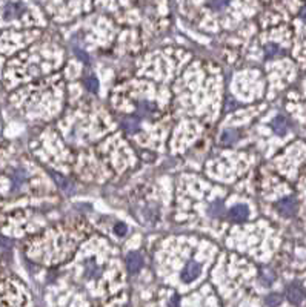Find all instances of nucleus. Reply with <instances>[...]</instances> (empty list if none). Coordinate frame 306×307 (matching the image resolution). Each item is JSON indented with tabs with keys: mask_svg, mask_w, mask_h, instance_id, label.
Returning a JSON list of instances; mask_svg holds the SVG:
<instances>
[{
	"mask_svg": "<svg viewBox=\"0 0 306 307\" xmlns=\"http://www.w3.org/2000/svg\"><path fill=\"white\" fill-rule=\"evenodd\" d=\"M276 207L283 217H293L297 212V200L294 197H285L276 204Z\"/></svg>",
	"mask_w": 306,
	"mask_h": 307,
	"instance_id": "1",
	"label": "nucleus"
},
{
	"mask_svg": "<svg viewBox=\"0 0 306 307\" xmlns=\"http://www.w3.org/2000/svg\"><path fill=\"white\" fill-rule=\"evenodd\" d=\"M286 297H288V300L291 303L299 304L306 298V292L299 283H293V284H290L288 287H286Z\"/></svg>",
	"mask_w": 306,
	"mask_h": 307,
	"instance_id": "2",
	"label": "nucleus"
},
{
	"mask_svg": "<svg viewBox=\"0 0 306 307\" xmlns=\"http://www.w3.org/2000/svg\"><path fill=\"white\" fill-rule=\"evenodd\" d=\"M200 272H202L200 264L196 263V261H189V263L185 266L183 271H182V280H183L185 283L194 281V280L200 275Z\"/></svg>",
	"mask_w": 306,
	"mask_h": 307,
	"instance_id": "3",
	"label": "nucleus"
},
{
	"mask_svg": "<svg viewBox=\"0 0 306 307\" xmlns=\"http://www.w3.org/2000/svg\"><path fill=\"white\" fill-rule=\"evenodd\" d=\"M143 266V257L139 252H129L126 257V267L129 274H136L139 272Z\"/></svg>",
	"mask_w": 306,
	"mask_h": 307,
	"instance_id": "4",
	"label": "nucleus"
},
{
	"mask_svg": "<svg viewBox=\"0 0 306 307\" xmlns=\"http://www.w3.org/2000/svg\"><path fill=\"white\" fill-rule=\"evenodd\" d=\"M229 215H231V218L236 221H243L248 218V215H250V210H248L245 204H237L229 210Z\"/></svg>",
	"mask_w": 306,
	"mask_h": 307,
	"instance_id": "5",
	"label": "nucleus"
},
{
	"mask_svg": "<svg viewBox=\"0 0 306 307\" xmlns=\"http://www.w3.org/2000/svg\"><path fill=\"white\" fill-rule=\"evenodd\" d=\"M237 139H239V132H237V131H234V129H226V131H223V134H222L220 142H222L223 145H233V143H236Z\"/></svg>",
	"mask_w": 306,
	"mask_h": 307,
	"instance_id": "6",
	"label": "nucleus"
},
{
	"mask_svg": "<svg viewBox=\"0 0 306 307\" xmlns=\"http://www.w3.org/2000/svg\"><path fill=\"white\" fill-rule=\"evenodd\" d=\"M273 129L280 134V136H283V134L286 132V129H288V122H286L285 117H277L274 122H273Z\"/></svg>",
	"mask_w": 306,
	"mask_h": 307,
	"instance_id": "7",
	"label": "nucleus"
},
{
	"mask_svg": "<svg viewBox=\"0 0 306 307\" xmlns=\"http://www.w3.org/2000/svg\"><path fill=\"white\" fill-rule=\"evenodd\" d=\"M17 8L20 9L22 5H20V3H6V6H5V17H6V18H14V17H17L18 14L22 12V11H17Z\"/></svg>",
	"mask_w": 306,
	"mask_h": 307,
	"instance_id": "8",
	"label": "nucleus"
},
{
	"mask_svg": "<svg viewBox=\"0 0 306 307\" xmlns=\"http://www.w3.org/2000/svg\"><path fill=\"white\" fill-rule=\"evenodd\" d=\"M85 86H86V89L89 91V92H97V89H99V83H97V79H95V77H88V79L85 80Z\"/></svg>",
	"mask_w": 306,
	"mask_h": 307,
	"instance_id": "9",
	"label": "nucleus"
},
{
	"mask_svg": "<svg viewBox=\"0 0 306 307\" xmlns=\"http://www.w3.org/2000/svg\"><path fill=\"white\" fill-rule=\"evenodd\" d=\"M280 303H282V297H280V295H276V294H274V295H270V297L266 298V304H268V306H273V307H274V306H279Z\"/></svg>",
	"mask_w": 306,
	"mask_h": 307,
	"instance_id": "10",
	"label": "nucleus"
},
{
	"mask_svg": "<svg viewBox=\"0 0 306 307\" xmlns=\"http://www.w3.org/2000/svg\"><path fill=\"white\" fill-rule=\"evenodd\" d=\"M116 232H117V235L123 237V235L126 234V226H125L123 223H117V224H116Z\"/></svg>",
	"mask_w": 306,
	"mask_h": 307,
	"instance_id": "11",
	"label": "nucleus"
},
{
	"mask_svg": "<svg viewBox=\"0 0 306 307\" xmlns=\"http://www.w3.org/2000/svg\"><path fill=\"white\" fill-rule=\"evenodd\" d=\"M209 8H214V9H220V8H225L228 5V2H209L206 3Z\"/></svg>",
	"mask_w": 306,
	"mask_h": 307,
	"instance_id": "12",
	"label": "nucleus"
},
{
	"mask_svg": "<svg viewBox=\"0 0 306 307\" xmlns=\"http://www.w3.org/2000/svg\"><path fill=\"white\" fill-rule=\"evenodd\" d=\"M266 52H268V55H274V54L279 52V46H276V45H268V46H266Z\"/></svg>",
	"mask_w": 306,
	"mask_h": 307,
	"instance_id": "13",
	"label": "nucleus"
},
{
	"mask_svg": "<svg viewBox=\"0 0 306 307\" xmlns=\"http://www.w3.org/2000/svg\"><path fill=\"white\" fill-rule=\"evenodd\" d=\"M300 17H302L303 20L306 22V5H305V6L302 8V11H300Z\"/></svg>",
	"mask_w": 306,
	"mask_h": 307,
	"instance_id": "14",
	"label": "nucleus"
}]
</instances>
